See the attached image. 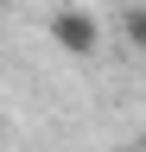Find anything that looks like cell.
<instances>
[{
    "instance_id": "1",
    "label": "cell",
    "mask_w": 146,
    "mask_h": 152,
    "mask_svg": "<svg viewBox=\"0 0 146 152\" xmlns=\"http://www.w3.org/2000/svg\"><path fill=\"white\" fill-rule=\"evenodd\" d=\"M51 38H57L64 57H95L102 51V26H95V13H83V7H57L51 13Z\"/></svg>"
},
{
    "instance_id": "2",
    "label": "cell",
    "mask_w": 146,
    "mask_h": 152,
    "mask_svg": "<svg viewBox=\"0 0 146 152\" xmlns=\"http://www.w3.org/2000/svg\"><path fill=\"white\" fill-rule=\"evenodd\" d=\"M114 26H121V38H127V45L146 57V7H140V0H127V7L114 13Z\"/></svg>"
},
{
    "instance_id": "3",
    "label": "cell",
    "mask_w": 146,
    "mask_h": 152,
    "mask_svg": "<svg viewBox=\"0 0 146 152\" xmlns=\"http://www.w3.org/2000/svg\"><path fill=\"white\" fill-rule=\"evenodd\" d=\"M121 152H146V146H121Z\"/></svg>"
}]
</instances>
